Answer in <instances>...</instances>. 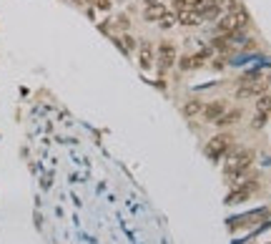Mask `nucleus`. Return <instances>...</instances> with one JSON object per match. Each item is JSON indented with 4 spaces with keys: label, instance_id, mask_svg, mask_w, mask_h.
<instances>
[{
    "label": "nucleus",
    "instance_id": "obj_1",
    "mask_svg": "<svg viewBox=\"0 0 271 244\" xmlns=\"http://www.w3.org/2000/svg\"><path fill=\"white\" fill-rule=\"evenodd\" d=\"M249 25V13L236 5V8H231L226 13H221V18L216 20V30L218 33H234V30H244Z\"/></svg>",
    "mask_w": 271,
    "mask_h": 244
},
{
    "label": "nucleus",
    "instance_id": "obj_2",
    "mask_svg": "<svg viewBox=\"0 0 271 244\" xmlns=\"http://www.w3.org/2000/svg\"><path fill=\"white\" fill-rule=\"evenodd\" d=\"M251 161H254V151H249V149H244V151H239L234 159L226 164V179L228 181H236V179H241L246 171H249V166H251Z\"/></svg>",
    "mask_w": 271,
    "mask_h": 244
},
{
    "label": "nucleus",
    "instance_id": "obj_3",
    "mask_svg": "<svg viewBox=\"0 0 271 244\" xmlns=\"http://www.w3.org/2000/svg\"><path fill=\"white\" fill-rule=\"evenodd\" d=\"M231 141H234V136L231 134H216L206 146H204V154H206V159H211V161H218V159H223L226 154H228V149H231Z\"/></svg>",
    "mask_w": 271,
    "mask_h": 244
},
{
    "label": "nucleus",
    "instance_id": "obj_4",
    "mask_svg": "<svg viewBox=\"0 0 271 244\" xmlns=\"http://www.w3.org/2000/svg\"><path fill=\"white\" fill-rule=\"evenodd\" d=\"M256 189H259V181H256V179L239 181L234 189L228 191L226 204H241V201H246V199H251V196H254V191H256Z\"/></svg>",
    "mask_w": 271,
    "mask_h": 244
},
{
    "label": "nucleus",
    "instance_id": "obj_5",
    "mask_svg": "<svg viewBox=\"0 0 271 244\" xmlns=\"http://www.w3.org/2000/svg\"><path fill=\"white\" fill-rule=\"evenodd\" d=\"M269 113H271V93H261V96L256 98V118L251 121V126H254V129H261V126L266 124Z\"/></svg>",
    "mask_w": 271,
    "mask_h": 244
},
{
    "label": "nucleus",
    "instance_id": "obj_6",
    "mask_svg": "<svg viewBox=\"0 0 271 244\" xmlns=\"http://www.w3.org/2000/svg\"><path fill=\"white\" fill-rule=\"evenodd\" d=\"M264 217H269V209H256V212H249V214H244V217H236V219H231L228 222V229H244V227H249V224H256L259 219H264Z\"/></svg>",
    "mask_w": 271,
    "mask_h": 244
},
{
    "label": "nucleus",
    "instance_id": "obj_7",
    "mask_svg": "<svg viewBox=\"0 0 271 244\" xmlns=\"http://www.w3.org/2000/svg\"><path fill=\"white\" fill-rule=\"evenodd\" d=\"M159 63H161V68H171L176 63V48H173V43H168V40H163V43L159 46Z\"/></svg>",
    "mask_w": 271,
    "mask_h": 244
},
{
    "label": "nucleus",
    "instance_id": "obj_8",
    "mask_svg": "<svg viewBox=\"0 0 271 244\" xmlns=\"http://www.w3.org/2000/svg\"><path fill=\"white\" fill-rule=\"evenodd\" d=\"M223 111H226V103H223V101H216V103H206V106L201 108V116H204V121H209V124H216V118H218Z\"/></svg>",
    "mask_w": 271,
    "mask_h": 244
},
{
    "label": "nucleus",
    "instance_id": "obj_9",
    "mask_svg": "<svg viewBox=\"0 0 271 244\" xmlns=\"http://www.w3.org/2000/svg\"><path fill=\"white\" fill-rule=\"evenodd\" d=\"M176 20H178L181 25H199V23H201V15L193 10V8H181V10L176 13Z\"/></svg>",
    "mask_w": 271,
    "mask_h": 244
},
{
    "label": "nucleus",
    "instance_id": "obj_10",
    "mask_svg": "<svg viewBox=\"0 0 271 244\" xmlns=\"http://www.w3.org/2000/svg\"><path fill=\"white\" fill-rule=\"evenodd\" d=\"M241 118V108H231V111H223L218 118H216V126H231V124H236V121Z\"/></svg>",
    "mask_w": 271,
    "mask_h": 244
},
{
    "label": "nucleus",
    "instance_id": "obj_11",
    "mask_svg": "<svg viewBox=\"0 0 271 244\" xmlns=\"http://www.w3.org/2000/svg\"><path fill=\"white\" fill-rule=\"evenodd\" d=\"M166 13H168L166 5H161V3H151V5L146 8V20H148V23H159Z\"/></svg>",
    "mask_w": 271,
    "mask_h": 244
},
{
    "label": "nucleus",
    "instance_id": "obj_12",
    "mask_svg": "<svg viewBox=\"0 0 271 244\" xmlns=\"http://www.w3.org/2000/svg\"><path fill=\"white\" fill-rule=\"evenodd\" d=\"M264 93V86L261 83H254V81H249V86H241L239 91H236V96L239 98H249V96H261Z\"/></svg>",
    "mask_w": 271,
    "mask_h": 244
},
{
    "label": "nucleus",
    "instance_id": "obj_13",
    "mask_svg": "<svg viewBox=\"0 0 271 244\" xmlns=\"http://www.w3.org/2000/svg\"><path fill=\"white\" fill-rule=\"evenodd\" d=\"M151 58H153V51H151V43H141V66L143 71H151Z\"/></svg>",
    "mask_w": 271,
    "mask_h": 244
},
{
    "label": "nucleus",
    "instance_id": "obj_14",
    "mask_svg": "<svg viewBox=\"0 0 271 244\" xmlns=\"http://www.w3.org/2000/svg\"><path fill=\"white\" fill-rule=\"evenodd\" d=\"M201 108H204V106H201V103H199V101H188V103H186V106H183V113H186V116H188V118H191V116H196V113H199V111H201Z\"/></svg>",
    "mask_w": 271,
    "mask_h": 244
},
{
    "label": "nucleus",
    "instance_id": "obj_15",
    "mask_svg": "<svg viewBox=\"0 0 271 244\" xmlns=\"http://www.w3.org/2000/svg\"><path fill=\"white\" fill-rule=\"evenodd\" d=\"M176 23H178V20H176V15H173V13H166V15L159 20V25H161V28H171V25H176Z\"/></svg>",
    "mask_w": 271,
    "mask_h": 244
},
{
    "label": "nucleus",
    "instance_id": "obj_16",
    "mask_svg": "<svg viewBox=\"0 0 271 244\" xmlns=\"http://www.w3.org/2000/svg\"><path fill=\"white\" fill-rule=\"evenodd\" d=\"M173 3H176V8L181 10V8H188V5H191V0H173Z\"/></svg>",
    "mask_w": 271,
    "mask_h": 244
},
{
    "label": "nucleus",
    "instance_id": "obj_17",
    "mask_svg": "<svg viewBox=\"0 0 271 244\" xmlns=\"http://www.w3.org/2000/svg\"><path fill=\"white\" fill-rule=\"evenodd\" d=\"M146 3H148V5H151V3H161V0H146Z\"/></svg>",
    "mask_w": 271,
    "mask_h": 244
}]
</instances>
